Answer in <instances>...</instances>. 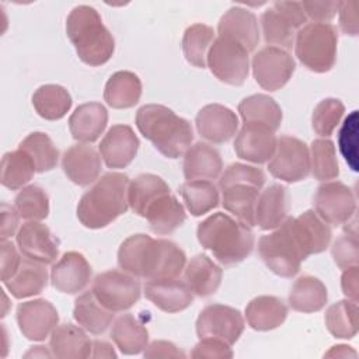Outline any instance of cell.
Returning <instances> with one entry per match:
<instances>
[{"label": "cell", "mask_w": 359, "mask_h": 359, "mask_svg": "<svg viewBox=\"0 0 359 359\" xmlns=\"http://www.w3.org/2000/svg\"><path fill=\"white\" fill-rule=\"evenodd\" d=\"M187 264V255L175 243L133 234L118 250V265L123 272L147 280L177 278Z\"/></svg>", "instance_id": "6da1fadb"}, {"label": "cell", "mask_w": 359, "mask_h": 359, "mask_svg": "<svg viewBox=\"0 0 359 359\" xmlns=\"http://www.w3.org/2000/svg\"><path fill=\"white\" fill-rule=\"evenodd\" d=\"M139 132L167 158H178L191 147L194 130L191 123L172 109L160 104H146L136 112Z\"/></svg>", "instance_id": "7a4b0ae2"}, {"label": "cell", "mask_w": 359, "mask_h": 359, "mask_svg": "<svg viewBox=\"0 0 359 359\" xmlns=\"http://www.w3.org/2000/svg\"><path fill=\"white\" fill-rule=\"evenodd\" d=\"M199 244L209 250L223 265H234L244 261L254 248L251 227L227 213L216 212L198 224Z\"/></svg>", "instance_id": "3957f363"}, {"label": "cell", "mask_w": 359, "mask_h": 359, "mask_svg": "<svg viewBox=\"0 0 359 359\" xmlns=\"http://www.w3.org/2000/svg\"><path fill=\"white\" fill-rule=\"evenodd\" d=\"M129 178L122 172H107L83 194L77 217L87 229H102L128 210Z\"/></svg>", "instance_id": "277c9868"}, {"label": "cell", "mask_w": 359, "mask_h": 359, "mask_svg": "<svg viewBox=\"0 0 359 359\" xmlns=\"http://www.w3.org/2000/svg\"><path fill=\"white\" fill-rule=\"evenodd\" d=\"M66 34L80 60L88 66H101L114 55V36L102 24L98 11L90 6L81 4L70 11Z\"/></svg>", "instance_id": "5b68a950"}, {"label": "cell", "mask_w": 359, "mask_h": 359, "mask_svg": "<svg viewBox=\"0 0 359 359\" xmlns=\"http://www.w3.org/2000/svg\"><path fill=\"white\" fill-rule=\"evenodd\" d=\"M258 254L265 265L282 278L294 276L307 258L292 229L290 217H286L275 231L259 238Z\"/></svg>", "instance_id": "8992f818"}, {"label": "cell", "mask_w": 359, "mask_h": 359, "mask_svg": "<svg viewBox=\"0 0 359 359\" xmlns=\"http://www.w3.org/2000/svg\"><path fill=\"white\" fill-rule=\"evenodd\" d=\"M338 32L332 24L310 22L296 32L294 53L314 73L330 72L337 59Z\"/></svg>", "instance_id": "52a82bcc"}, {"label": "cell", "mask_w": 359, "mask_h": 359, "mask_svg": "<svg viewBox=\"0 0 359 359\" xmlns=\"http://www.w3.org/2000/svg\"><path fill=\"white\" fill-rule=\"evenodd\" d=\"M206 65L220 81L241 86L250 70L248 52L238 42L219 35L206 53Z\"/></svg>", "instance_id": "ba28073f"}, {"label": "cell", "mask_w": 359, "mask_h": 359, "mask_svg": "<svg viewBox=\"0 0 359 359\" xmlns=\"http://www.w3.org/2000/svg\"><path fill=\"white\" fill-rule=\"evenodd\" d=\"M91 292L105 309L115 313L133 307L140 299L142 287L136 276L111 269L95 276Z\"/></svg>", "instance_id": "9c48e42d"}, {"label": "cell", "mask_w": 359, "mask_h": 359, "mask_svg": "<svg viewBox=\"0 0 359 359\" xmlns=\"http://www.w3.org/2000/svg\"><path fill=\"white\" fill-rule=\"evenodd\" d=\"M272 177L285 182H299L310 174V151L307 144L293 136L282 135L276 140V149L268 163Z\"/></svg>", "instance_id": "30bf717a"}, {"label": "cell", "mask_w": 359, "mask_h": 359, "mask_svg": "<svg viewBox=\"0 0 359 359\" xmlns=\"http://www.w3.org/2000/svg\"><path fill=\"white\" fill-rule=\"evenodd\" d=\"M244 331L240 310L224 304H209L198 316L196 334L199 339L212 338L233 345Z\"/></svg>", "instance_id": "8fae6325"}, {"label": "cell", "mask_w": 359, "mask_h": 359, "mask_svg": "<svg viewBox=\"0 0 359 359\" xmlns=\"http://www.w3.org/2000/svg\"><path fill=\"white\" fill-rule=\"evenodd\" d=\"M314 209L327 224L341 226L353 217L356 198L353 191L344 182H324L316 191Z\"/></svg>", "instance_id": "7c38bea8"}, {"label": "cell", "mask_w": 359, "mask_h": 359, "mask_svg": "<svg viewBox=\"0 0 359 359\" xmlns=\"http://www.w3.org/2000/svg\"><path fill=\"white\" fill-rule=\"evenodd\" d=\"M296 65L292 55L276 46H265L252 57L255 81L268 91L282 88L294 73Z\"/></svg>", "instance_id": "4fadbf2b"}, {"label": "cell", "mask_w": 359, "mask_h": 359, "mask_svg": "<svg viewBox=\"0 0 359 359\" xmlns=\"http://www.w3.org/2000/svg\"><path fill=\"white\" fill-rule=\"evenodd\" d=\"M17 323L29 341H45L59 323L57 310L45 299L22 302L17 307Z\"/></svg>", "instance_id": "5bb4252c"}, {"label": "cell", "mask_w": 359, "mask_h": 359, "mask_svg": "<svg viewBox=\"0 0 359 359\" xmlns=\"http://www.w3.org/2000/svg\"><path fill=\"white\" fill-rule=\"evenodd\" d=\"M15 241L24 257L45 265L53 264L59 255V240L48 226L36 220L24 223L17 231Z\"/></svg>", "instance_id": "9a60e30c"}, {"label": "cell", "mask_w": 359, "mask_h": 359, "mask_svg": "<svg viewBox=\"0 0 359 359\" xmlns=\"http://www.w3.org/2000/svg\"><path fill=\"white\" fill-rule=\"evenodd\" d=\"M276 140L275 132L271 128L245 122L234 139V151L241 160L264 164L272 158Z\"/></svg>", "instance_id": "2e32d148"}, {"label": "cell", "mask_w": 359, "mask_h": 359, "mask_svg": "<svg viewBox=\"0 0 359 359\" xmlns=\"http://www.w3.org/2000/svg\"><path fill=\"white\" fill-rule=\"evenodd\" d=\"M93 269L81 252L69 251L53 264L50 269V282L62 293L76 294L83 292L90 283Z\"/></svg>", "instance_id": "e0dca14e"}, {"label": "cell", "mask_w": 359, "mask_h": 359, "mask_svg": "<svg viewBox=\"0 0 359 359\" xmlns=\"http://www.w3.org/2000/svg\"><path fill=\"white\" fill-rule=\"evenodd\" d=\"M139 137L129 125H114L100 143V153L108 168H125L137 154Z\"/></svg>", "instance_id": "ac0fdd59"}, {"label": "cell", "mask_w": 359, "mask_h": 359, "mask_svg": "<svg viewBox=\"0 0 359 359\" xmlns=\"http://www.w3.org/2000/svg\"><path fill=\"white\" fill-rule=\"evenodd\" d=\"M199 135L210 143L229 142L238 129V118L236 112L222 104L205 105L195 118Z\"/></svg>", "instance_id": "d6986e66"}, {"label": "cell", "mask_w": 359, "mask_h": 359, "mask_svg": "<svg viewBox=\"0 0 359 359\" xmlns=\"http://www.w3.org/2000/svg\"><path fill=\"white\" fill-rule=\"evenodd\" d=\"M144 294L157 309L178 313L194 303V293L185 280L177 278L151 279L144 285Z\"/></svg>", "instance_id": "ffe728a7"}, {"label": "cell", "mask_w": 359, "mask_h": 359, "mask_svg": "<svg viewBox=\"0 0 359 359\" xmlns=\"http://www.w3.org/2000/svg\"><path fill=\"white\" fill-rule=\"evenodd\" d=\"M101 167V157L97 150L84 143L69 147L62 157V168L66 177L80 187L98 180Z\"/></svg>", "instance_id": "44dd1931"}, {"label": "cell", "mask_w": 359, "mask_h": 359, "mask_svg": "<svg viewBox=\"0 0 359 359\" xmlns=\"http://www.w3.org/2000/svg\"><path fill=\"white\" fill-rule=\"evenodd\" d=\"M217 31L220 36H227L252 52L259 42L258 21L252 11L234 6L229 8L220 18Z\"/></svg>", "instance_id": "7402d4cb"}, {"label": "cell", "mask_w": 359, "mask_h": 359, "mask_svg": "<svg viewBox=\"0 0 359 359\" xmlns=\"http://www.w3.org/2000/svg\"><path fill=\"white\" fill-rule=\"evenodd\" d=\"M290 223L306 257L320 254L330 245L331 229L314 210H306L297 217H290Z\"/></svg>", "instance_id": "603a6c76"}, {"label": "cell", "mask_w": 359, "mask_h": 359, "mask_svg": "<svg viewBox=\"0 0 359 359\" xmlns=\"http://www.w3.org/2000/svg\"><path fill=\"white\" fill-rule=\"evenodd\" d=\"M108 123V111L100 102L79 105L69 118V129L74 140L81 143L95 142Z\"/></svg>", "instance_id": "cb8c5ba5"}, {"label": "cell", "mask_w": 359, "mask_h": 359, "mask_svg": "<svg viewBox=\"0 0 359 359\" xmlns=\"http://www.w3.org/2000/svg\"><path fill=\"white\" fill-rule=\"evenodd\" d=\"M143 217L156 234H170L181 227L187 219L184 206L171 194H163L156 198L144 210Z\"/></svg>", "instance_id": "d4e9b609"}, {"label": "cell", "mask_w": 359, "mask_h": 359, "mask_svg": "<svg viewBox=\"0 0 359 359\" xmlns=\"http://www.w3.org/2000/svg\"><path fill=\"white\" fill-rule=\"evenodd\" d=\"M49 349L59 359H84L91 356L93 341L80 327L66 323L52 331Z\"/></svg>", "instance_id": "484cf974"}, {"label": "cell", "mask_w": 359, "mask_h": 359, "mask_svg": "<svg viewBox=\"0 0 359 359\" xmlns=\"http://www.w3.org/2000/svg\"><path fill=\"white\" fill-rule=\"evenodd\" d=\"M287 188L280 184H272L258 195L255 205V226L262 230L276 229L287 217Z\"/></svg>", "instance_id": "4316f807"}, {"label": "cell", "mask_w": 359, "mask_h": 359, "mask_svg": "<svg viewBox=\"0 0 359 359\" xmlns=\"http://www.w3.org/2000/svg\"><path fill=\"white\" fill-rule=\"evenodd\" d=\"M184 269V280L194 294L208 297L217 292L222 283L223 269L208 255L198 254L192 257Z\"/></svg>", "instance_id": "83f0119b"}, {"label": "cell", "mask_w": 359, "mask_h": 359, "mask_svg": "<svg viewBox=\"0 0 359 359\" xmlns=\"http://www.w3.org/2000/svg\"><path fill=\"white\" fill-rule=\"evenodd\" d=\"M184 177L192 180H215L223 170L220 153L210 144L198 142L191 146L184 156Z\"/></svg>", "instance_id": "f1b7e54d"}, {"label": "cell", "mask_w": 359, "mask_h": 359, "mask_svg": "<svg viewBox=\"0 0 359 359\" xmlns=\"http://www.w3.org/2000/svg\"><path fill=\"white\" fill-rule=\"evenodd\" d=\"M257 185L250 182H233L222 188V205L248 227L255 226V205L259 195Z\"/></svg>", "instance_id": "f546056e"}, {"label": "cell", "mask_w": 359, "mask_h": 359, "mask_svg": "<svg viewBox=\"0 0 359 359\" xmlns=\"http://www.w3.org/2000/svg\"><path fill=\"white\" fill-rule=\"evenodd\" d=\"M3 285L15 299L39 294L48 286V271L45 264L24 257L21 258L15 273L3 282Z\"/></svg>", "instance_id": "4dcf8cb0"}, {"label": "cell", "mask_w": 359, "mask_h": 359, "mask_svg": "<svg viewBox=\"0 0 359 359\" xmlns=\"http://www.w3.org/2000/svg\"><path fill=\"white\" fill-rule=\"evenodd\" d=\"M287 306L276 296H258L245 307L248 325L255 331L275 330L285 323Z\"/></svg>", "instance_id": "1f68e13d"}, {"label": "cell", "mask_w": 359, "mask_h": 359, "mask_svg": "<svg viewBox=\"0 0 359 359\" xmlns=\"http://www.w3.org/2000/svg\"><path fill=\"white\" fill-rule=\"evenodd\" d=\"M142 95V81L133 72L121 70L114 73L104 88L105 102L115 109L135 107Z\"/></svg>", "instance_id": "d6a6232c"}, {"label": "cell", "mask_w": 359, "mask_h": 359, "mask_svg": "<svg viewBox=\"0 0 359 359\" xmlns=\"http://www.w3.org/2000/svg\"><path fill=\"white\" fill-rule=\"evenodd\" d=\"M328 300L325 285L311 275L294 280L289 292V306L300 313H316L324 309Z\"/></svg>", "instance_id": "836d02e7"}, {"label": "cell", "mask_w": 359, "mask_h": 359, "mask_svg": "<svg viewBox=\"0 0 359 359\" xmlns=\"http://www.w3.org/2000/svg\"><path fill=\"white\" fill-rule=\"evenodd\" d=\"M73 317L77 324L90 334L101 335L111 325L114 311L105 309L90 290L76 299Z\"/></svg>", "instance_id": "e575fe53"}, {"label": "cell", "mask_w": 359, "mask_h": 359, "mask_svg": "<svg viewBox=\"0 0 359 359\" xmlns=\"http://www.w3.org/2000/svg\"><path fill=\"white\" fill-rule=\"evenodd\" d=\"M111 338L123 355H137L147 346L149 331L139 318L128 313L115 320Z\"/></svg>", "instance_id": "d590c367"}, {"label": "cell", "mask_w": 359, "mask_h": 359, "mask_svg": "<svg viewBox=\"0 0 359 359\" xmlns=\"http://www.w3.org/2000/svg\"><path fill=\"white\" fill-rule=\"evenodd\" d=\"M238 112L243 122L261 123L276 132L282 122V109L278 102L266 94H254L245 97L238 104Z\"/></svg>", "instance_id": "8d00e7d4"}, {"label": "cell", "mask_w": 359, "mask_h": 359, "mask_svg": "<svg viewBox=\"0 0 359 359\" xmlns=\"http://www.w3.org/2000/svg\"><path fill=\"white\" fill-rule=\"evenodd\" d=\"M32 105L36 114L46 121L62 119L72 107L69 91L59 84H45L35 90Z\"/></svg>", "instance_id": "74e56055"}, {"label": "cell", "mask_w": 359, "mask_h": 359, "mask_svg": "<svg viewBox=\"0 0 359 359\" xmlns=\"http://www.w3.org/2000/svg\"><path fill=\"white\" fill-rule=\"evenodd\" d=\"M171 192L168 184L156 174H140L129 182L128 203L130 209L143 217L146 208L160 195Z\"/></svg>", "instance_id": "f35d334b"}, {"label": "cell", "mask_w": 359, "mask_h": 359, "mask_svg": "<svg viewBox=\"0 0 359 359\" xmlns=\"http://www.w3.org/2000/svg\"><path fill=\"white\" fill-rule=\"evenodd\" d=\"M180 192L188 212L195 217L210 212L219 205V191L208 180L187 181L180 187Z\"/></svg>", "instance_id": "ab89813d"}, {"label": "cell", "mask_w": 359, "mask_h": 359, "mask_svg": "<svg viewBox=\"0 0 359 359\" xmlns=\"http://www.w3.org/2000/svg\"><path fill=\"white\" fill-rule=\"evenodd\" d=\"M325 327L331 335L351 339L358 332V304L352 300H339L331 304L324 316Z\"/></svg>", "instance_id": "60d3db41"}, {"label": "cell", "mask_w": 359, "mask_h": 359, "mask_svg": "<svg viewBox=\"0 0 359 359\" xmlns=\"http://www.w3.org/2000/svg\"><path fill=\"white\" fill-rule=\"evenodd\" d=\"M18 149L31 157L36 172L50 171L57 165L59 150L53 144L52 139L43 132L29 133L18 144Z\"/></svg>", "instance_id": "b9f144b4"}, {"label": "cell", "mask_w": 359, "mask_h": 359, "mask_svg": "<svg viewBox=\"0 0 359 359\" xmlns=\"http://www.w3.org/2000/svg\"><path fill=\"white\" fill-rule=\"evenodd\" d=\"M36 172L35 165L31 157L17 149L14 151H8L1 158V184L3 187L15 191L29 182Z\"/></svg>", "instance_id": "7bdbcfd3"}, {"label": "cell", "mask_w": 359, "mask_h": 359, "mask_svg": "<svg viewBox=\"0 0 359 359\" xmlns=\"http://www.w3.org/2000/svg\"><path fill=\"white\" fill-rule=\"evenodd\" d=\"M215 41V31L205 24L189 25L182 36V52L188 63L203 69L206 66V50Z\"/></svg>", "instance_id": "ee69618b"}, {"label": "cell", "mask_w": 359, "mask_h": 359, "mask_svg": "<svg viewBox=\"0 0 359 359\" xmlns=\"http://www.w3.org/2000/svg\"><path fill=\"white\" fill-rule=\"evenodd\" d=\"M310 171L318 181L334 180L339 175L337 151L332 140L328 137L316 139L310 147Z\"/></svg>", "instance_id": "f6af8a7d"}, {"label": "cell", "mask_w": 359, "mask_h": 359, "mask_svg": "<svg viewBox=\"0 0 359 359\" xmlns=\"http://www.w3.org/2000/svg\"><path fill=\"white\" fill-rule=\"evenodd\" d=\"M259 20L264 39L269 46H276L285 50L292 48L296 29L279 11L269 7L261 14Z\"/></svg>", "instance_id": "bcb514c9"}, {"label": "cell", "mask_w": 359, "mask_h": 359, "mask_svg": "<svg viewBox=\"0 0 359 359\" xmlns=\"http://www.w3.org/2000/svg\"><path fill=\"white\" fill-rule=\"evenodd\" d=\"M14 205L22 219L27 220H43L49 215V198L46 192L38 185H28L22 188L15 199Z\"/></svg>", "instance_id": "7dc6e473"}, {"label": "cell", "mask_w": 359, "mask_h": 359, "mask_svg": "<svg viewBox=\"0 0 359 359\" xmlns=\"http://www.w3.org/2000/svg\"><path fill=\"white\" fill-rule=\"evenodd\" d=\"M345 112V107L338 98H325L320 101L311 115V126L314 132L323 137H330L339 125Z\"/></svg>", "instance_id": "c3c4849f"}, {"label": "cell", "mask_w": 359, "mask_h": 359, "mask_svg": "<svg viewBox=\"0 0 359 359\" xmlns=\"http://www.w3.org/2000/svg\"><path fill=\"white\" fill-rule=\"evenodd\" d=\"M338 146L349 167L358 171V111L345 118L338 133Z\"/></svg>", "instance_id": "681fc988"}, {"label": "cell", "mask_w": 359, "mask_h": 359, "mask_svg": "<svg viewBox=\"0 0 359 359\" xmlns=\"http://www.w3.org/2000/svg\"><path fill=\"white\" fill-rule=\"evenodd\" d=\"M331 254L334 262L338 268L346 269L349 266H355L359 262V244H358V233L356 230L342 234L337 241L332 244Z\"/></svg>", "instance_id": "f907efd6"}, {"label": "cell", "mask_w": 359, "mask_h": 359, "mask_svg": "<svg viewBox=\"0 0 359 359\" xmlns=\"http://www.w3.org/2000/svg\"><path fill=\"white\" fill-rule=\"evenodd\" d=\"M233 182H250L257 185L258 188H262V185L265 184V174L258 167L247 165L243 163H233L220 175L219 188L222 189Z\"/></svg>", "instance_id": "816d5d0a"}, {"label": "cell", "mask_w": 359, "mask_h": 359, "mask_svg": "<svg viewBox=\"0 0 359 359\" xmlns=\"http://www.w3.org/2000/svg\"><path fill=\"white\" fill-rule=\"evenodd\" d=\"M192 358H233V351L230 345L212 339V338H202L191 352Z\"/></svg>", "instance_id": "f5cc1de1"}, {"label": "cell", "mask_w": 359, "mask_h": 359, "mask_svg": "<svg viewBox=\"0 0 359 359\" xmlns=\"http://www.w3.org/2000/svg\"><path fill=\"white\" fill-rule=\"evenodd\" d=\"M339 3L341 1L311 0V1H302V6H303L306 15H309L311 20H314L316 22L328 24V21H331L335 17V14L338 13Z\"/></svg>", "instance_id": "db71d44e"}, {"label": "cell", "mask_w": 359, "mask_h": 359, "mask_svg": "<svg viewBox=\"0 0 359 359\" xmlns=\"http://www.w3.org/2000/svg\"><path fill=\"white\" fill-rule=\"evenodd\" d=\"M272 7L279 11L294 29H300V27L304 25L307 21V15L303 10L302 1H275Z\"/></svg>", "instance_id": "11a10c76"}, {"label": "cell", "mask_w": 359, "mask_h": 359, "mask_svg": "<svg viewBox=\"0 0 359 359\" xmlns=\"http://www.w3.org/2000/svg\"><path fill=\"white\" fill-rule=\"evenodd\" d=\"M21 257L11 241L1 240V282L10 279L18 269Z\"/></svg>", "instance_id": "9f6ffc18"}, {"label": "cell", "mask_w": 359, "mask_h": 359, "mask_svg": "<svg viewBox=\"0 0 359 359\" xmlns=\"http://www.w3.org/2000/svg\"><path fill=\"white\" fill-rule=\"evenodd\" d=\"M144 358H185V353L170 341H153L143 351Z\"/></svg>", "instance_id": "6f0895ef"}, {"label": "cell", "mask_w": 359, "mask_h": 359, "mask_svg": "<svg viewBox=\"0 0 359 359\" xmlns=\"http://www.w3.org/2000/svg\"><path fill=\"white\" fill-rule=\"evenodd\" d=\"M339 27L344 34L346 35H358V22L355 14V6L351 1H341L339 3Z\"/></svg>", "instance_id": "680465c9"}, {"label": "cell", "mask_w": 359, "mask_h": 359, "mask_svg": "<svg viewBox=\"0 0 359 359\" xmlns=\"http://www.w3.org/2000/svg\"><path fill=\"white\" fill-rule=\"evenodd\" d=\"M20 217L21 216L15 206H11L6 202L1 203V240H7L8 237L14 236Z\"/></svg>", "instance_id": "91938a15"}, {"label": "cell", "mask_w": 359, "mask_h": 359, "mask_svg": "<svg viewBox=\"0 0 359 359\" xmlns=\"http://www.w3.org/2000/svg\"><path fill=\"white\" fill-rule=\"evenodd\" d=\"M358 279H359L358 265L344 269V273L341 276L342 292L349 300L356 302V303H358V293H359V280Z\"/></svg>", "instance_id": "94428289"}, {"label": "cell", "mask_w": 359, "mask_h": 359, "mask_svg": "<svg viewBox=\"0 0 359 359\" xmlns=\"http://www.w3.org/2000/svg\"><path fill=\"white\" fill-rule=\"evenodd\" d=\"M91 356L93 358H116V353L111 344L105 341H94Z\"/></svg>", "instance_id": "6125c7cd"}, {"label": "cell", "mask_w": 359, "mask_h": 359, "mask_svg": "<svg viewBox=\"0 0 359 359\" xmlns=\"http://www.w3.org/2000/svg\"><path fill=\"white\" fill-rule=\"evenodd\" d=\"M324 358H356V352L352 349V346L335 345L324 353Z\"/></svg>", "instance_id": "be15d7a7"}]
</instances>
